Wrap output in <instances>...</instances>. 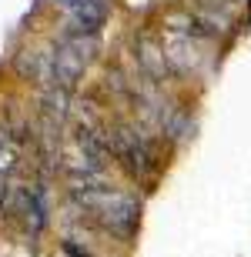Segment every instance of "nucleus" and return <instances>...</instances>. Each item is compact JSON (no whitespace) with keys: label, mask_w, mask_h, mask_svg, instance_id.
<instances>
[{"label":"nucleus","mask_w":251,"mask_h":257,"mask_svg":"<svg viewBox=\"0 0 251 257\" xmlns=\"http://www.w3.org/2000/svg\"><path fill=\"white\" fill-rule=\"evenodd\" d=\"M60 4L70 10L77 30H97V24L104 20V7L97 0H60Z\"/></svg>","instance_id":"1"}]
</instances>
